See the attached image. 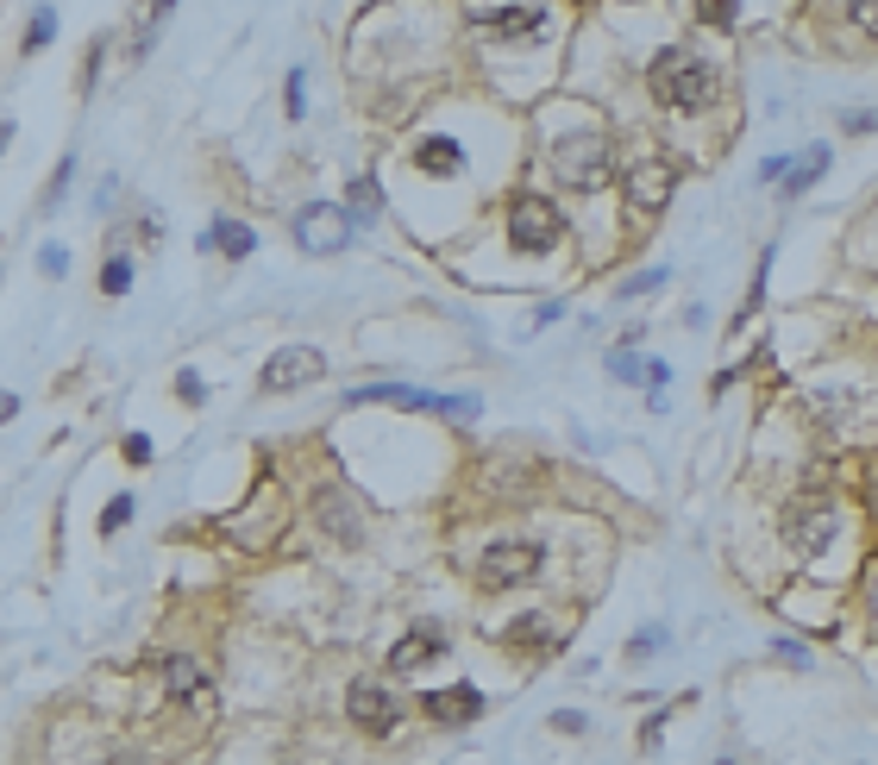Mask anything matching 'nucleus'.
<instances>
[{
	"instance_id": "1",
	"label": "nucleus",
	"mask_w": 878,
	"mask_h": 765,
	"mask_svg": "<svg viewBox=\"0 0 878 765\" xmlns=\"http://www.w3.org/2000/svg\"><path fill=\"white\" fill-rule=\"evenodd\" d=\"M646 88H653V100H659V107H671V114H702L709 100L722 95L716 70H709L697 51H684V44H671V51H659V57H653V70H646Z\"/></svg>"
},
{
	"instance_id": "2",
	"label": "nucleus",
	"mask_w": 878,
	"mask_h": 765,
	"mask_svg": "<svg viewBox=\"0 0 878 765\" xmlns=\"http://www.w3.org/2000/svg\"><path fill=\"white\" fill-rule=\"evenodd\" d=\"M552 170H559L565 189L596 195V189L609 182V138L603 132H565L559 145H552Z\"/></svg>"
},
{
	"instance_id": "3",
	"label": "nucleus",
	"mask_w": 878,
	"mask_h": 765,
	"mask_svg": "<svg viewBox=\"0 0 878 765\" xmlns=\"http://www.w3.org/2000/svg\"><path fill=\"white\" fill-rule=\"evenodd\" d=\"M559 238H565V214L547 195H515V208H508V252L547 257Z\"/></svg>"
},
{
	"instance_id": "4",
	"label": "nucleus",
	"mask_w": 878,
	"mask_h": 765,
	"mask_svg": "<svg viewBox=\"0 0 878 765\" xmlns=\"http://www.w3.org/2000/svg\"><path fill=\"white\" fill-rule=\"evenodd\" d=\"M346 402H351V408H364V402H390V408L446 414V421H470V414H477V402H470V395H433V390H409V383H358Z\"/></svg>"
},
{
	"instance_id": "5",
	"label": "nucleus",
	"mask_w": 878,
	"mask_h": 765,
	"mask_svg": "<svg viewBox=\"0 0 878 765\" xmlns=\"http://www.w3.org/2000/svg\"><path fill=\"white\" fill-rule=\"evenodd\" d=\"M540 565H547V546L540 540H496L477 559V577H484V589H521L540 577Z\"/></svg>"
},
{
	"instance_id": "6",
	"label": "nucleus",
	"mask_w": 878,
	"mask_h": 765,
	"mask_svg": "<svg viewBox=\"0 0 878 765\" xmlns=\"http://www.w3.org/2000/svg\"><path fill=\"white\" fill-rule=\"evenodd\" d=\"M346 238H351V214L346 208H332V201H308V208L295 214V245H302L308 257L346 252Z\"/></svg>"
},
{
	"instance_id": "7",
	"label": "nucleus",
	"mask_w": 878,
	"mask_h": 765,
	"mask_svg": "<svg viewBox=\"0 0 878 765\" xmlns=\"http://www.w3.org/2000/svg\"><path fill=\"white\" fill-rule=\"evenodd\" d=\"M320 376H327V358L314 352V346H283V352L264 364L257 383H264L271 395H283V390H308V383H320Z\"/></svg>"
},
{
	"instance_id": "8",
	"label": "nucleus",
	"mask_w": 878,
	"mask_h": 765,
	"mask_svg": "<svg viewBox=\"0 0 878 765\" xmlns=\"http://www.w3.org/2000/svg\"><path fill=\"white\" fill-rule=\"evenodd\" d=\"M314 521H320V533L346 540V546L364 540V514H358V502H351L346 484H320V496H314Z\"/></svg>"
},
{
	"instance_id": "9",
	"label": "nucleus",
	"mask_w": 878,
	"mask_h": 765,
	"mask_svg": "<svg viewBox=\"0 0 878 765\" xmlns=\"http://www.w3.org/2000/svg\"><path fill=\"white\" fill-rule=\"evenodd\" d=\"M346 715L358 727H371V734H390V727L402 722V709H395L390 684H351L346 690Z\"/></svg>"
},
{
	"instance_id": "10",
	"label": "nucleus",
	"mask_w": 878,
	"mask_h": 765,
	"mask_svg": "<svg viewBox=\"0 0 878 765\" xmlns=\"http://www.w3.org/2000/svg\"><path fill=\"white\" fill-rule=\"evenodd\" d=\"M627 214H665V201H671V170H665V163H634V170H627Z\"/></svg>"
},
{
	"instance_id": "11",
	"label": "nucleus",
	"mask_w": 878,
	"mask_h": 765,
	"mask_svg": "<svg viewBox=\"0 0 878 765\" xmlns=\"http://www.w3.org/2000/svg\"><path fill=\"white\" fill-rule=\"evenodd\" d=\"M427 715L446 727H465L484 715V690L477 684H446V690H427Z\"/></svg>"
},
{
	"instance_id": "12",
	"label": "nucleus",
	"mask_w": 878,
	"mask_h": 765,
	"mask_svg": "<svg viewBox=\"0 0 878 765\" xmlns=\"http://www.w3.org/2000/svg\"><path fill=\"white\" fill-rule=\"evenodd\" d=\"M433 659H446V634L440 628H414L390 647V671H421V666H433Z\"/></svg>"
},
{
	"instance_id": "13",
	"label": "nucleus",
	"mask_w": 878,
	"mask_h": 765,
	"mask_svg": "<svg viewBox=\"0 0 878 765\" xmlns=\"http://www.w3.org/2000/svg\"><path fill=\"white\" fill-rule=\"evenodd\" d=\"M477 32H489V39H503V44H521L540 32V13L533 7H489V13H477Z\"/></svg>"
},
{
	"instance_id": "14",
	"label": "nucleus",
	"mask_w": 878,
	"mask_h": 765,
	"mask_svg": "<svg viewBox=\"0 0 878 765\" xmlns=\"http://www.w3.org/2000/svg\"><path fill=\"white\" fill-rule=\"evenodd\" d=\"M835 509H810V514H791V546L803 552V559H816L828 540H835Z\"/></svg>"
},
{
	"instance_id": "15",
	"label": "nucleus",
	"mask_w": 878,
	"mask_h": 765,
	"mask_svg": "<svg viewBox=\"0 0 878 765\" xmlns=\"http://www.w3.org/2000/svg\"><path fill=\"white\" fill-rule=\"evenodd\" d=\"M414 163H421L427 177H458V170H465V151H458V138L433 132V138H421V145H414Z\"/></svg>"
},
{
	"instance_id": "16",
	"label": "nucleus",
	"mask_w": 878,
	"mask_h": 765,
	"mask_svg": "<svg viewBox=\"0 0 878 765\" xmlns=\"http://www.w3.org/2000/svg\"><path fill=\"white\" fill-rule=\"evenodd\" d=\"M822 170H828V145H810V151H803L797 163H784V201H797V195H810V182L822 177Z\"/></svg>"
},
{
	"instance_id": "17",
	"label": "nucleus",
	"mask_w": 878,
	"mask_h": 765,
	"mask_svg": "<svg viewBox=\"0 0 878 765\" xmlns=\"http://www.w3.org/2000/svg\"><path fill=\"white\" fill-rule=\"evenodd\" d=\"M208 245H214V252H226V257L239 264V257L257 252V233H252V226H239V220H214V226H208Z\"/></svg>"
},
{
	"instance_id": "18",
	"label": "nucleus",
	"mask_w": 878,
	"mask_h": 765,
	"mask_svg": "<svg viewBox=\"0 0 878 765\" xmlns=\"http://www.w3.org/2000/svg\"><path fill=\"white\" fill-rule=\"evenodd\" d=\"M170 13H176V0H138V44H133L138 57L157 44V25L170 20Z\"/></svg>"
},
{
	"instance_id": "19",
	"label": "nucleus",
	"mask_w": 878,
	"mask_h": 765,
	"mask_svg": "<svg viewBox=\"0 0 878 765\" xmlns=\"http://www.w3.org/2000/svg\"><path fill=\"white\" fill-rule=\"evenodd\" d=\"M163 678H170V697H201V666L195 659H163Z\"/></svg>"
},
{
	"instance_id": "20",
	"label": "nucleus",
	"mask_w": 878,
	"mask_h": 765,
	"mask_svg": "<svg viewBox=\"0 0 878 765\" xmlns=\"http://www.w3.org/2000/svg\"><path fill=\"white\" fill-rule=\"evenodd\" d=\"M508 640H515V647H559V640H552L547 634V621H533V615H521V621H508Z\"/></svg>"
},
{
	"instance_id": "21",
	"label": "nucleus",
	"mask_w": 878,
	"mask_h": 765,
	"mask_svg": "<svg viewBox=\"0 0 878 765\" xmlns=\"http://www.w3.org/2000/svg\"><path fill=\"white\" fill-rule=\"evenodd\" d=\"M57 39V13H51V7H39V13H32V25H25V57H32V51H44V44Z\"/></svg>"
},
{
	"instance_id": "22",
	"label": "nucleus",
	"mask_w": 878,
	"mask_h": 765,
	"mask_svg": "<svg viewBox=\"0 0 878 765\" xmlns=\"http://www.w3.org/2000/svg\"><path fill=\"white\" fill-rule=\"evenodd\" d=\"M101 289H107V295L133 289V257H107V264H101Z\"/></svg>"
},
{
	"instance_id": "23",
	"label": "nucleus",
	"mask_w": 878,
	"mask_h": 765,
	"mask_svg": "<svg viewBox=\"0 0 878 765\" xmlns=\"http://www.w3.org/2000/svg\"><path fill=\"white\" fill-rule=\"evenodd\" d=\"M734 13H741V0H697L702 25H734Z\"/></svg>"
},
{
	"instance_id": "24",
	"label": "nucleus",
	"mask_w": 878,
	"mask_h": 765,
	"mask_svg": "<svg viewBox=\"0 0 878 765\" xmlns=\"http://www.w3.org/2000/svg\"><path fill=\"white\" fill-rule=\"evenodd\" d=\"M609 376H622V383H641V376H646V358H634V352H609Z\"/></svg>"
},
{
	"instance_id": "25",
	"label": "nucleus",
	"mask_w": 878,
	"mask_h": 765,
	"mask_svg": "<svg viewBox=\"0 0 878 765\" xmlns=\"http://www.w3.org/2000/svg\"><path fill=\"white\" fill-rule=\"evenodd\" d=\"M351 214H358V220H371V214H377V182H371V177L351 182Z\"/></svg>"
},
{
	"instance_id": "26",
	"label": "nucleus",
	"mask_w": 878,
	"mask_h": 765,
	"mask_svg": "<svg viewBox=\"0 0 878 765\" xmlns=\"http://www.w3.org/2000/svg\"><path fill=\"white\" fill-rule=\"evenodd\" d=\"M665 289V270H641V276H627L622 283V301H634V295H659Z\"/></svg>"
},
{
	"instance_id": "27",
	"label": "nucleus",
	"mask_w": 878,
	"mask_h": 765,
	"mask_svg": "<svg viewBox=\"0 0 878 765\" xmlns=\"http://www.w3.org/2000/svg\"><path fill=\"white\" fill-rule=\"evenodd\" d=\"M126 521H133V496H114V502L101 509V533H119Z\"/></svg>"
},
{
	"instance_id": "28",
	"label": "nucleus",
	"mask_w": 878,
	"mask_h": 765,
	"mask_svg": "<svg viewBox=\"0 0 878 765\" xmlns=\"http://www.w3.org/2000/svg\"><path fill=\"white\" fill-rule=\"evenodd\" d=\"M847 20H854L866 39H878V0H847Z\"/></svg>"
},
{
	"instance_id": "29",
	"label": "nucleus",
	"mask_w": 878,
	"mask_h": 765,
	"mask_svg": "<svg viewBox=\"0 0 878 765\" xmlns=\"http://www.w3.org/2000/svg\"><path fill=\"white\" fill-rule=\"evenodd\" d=\"M70 170H76V158H63V163H57V182L44 189V214H51V208H63V195H70Z\"/></svg>"
},
{
	"instance_id": "30",
	"label": "nucleus",
	"mask_w": 878,
	"mask_h": 765,
	"mask_svg": "<svg viewBox=\"0 0 878 765\" xmlns=\"http://www.w3.org/2000/svg\"><path fill=\"white\" fill-rule=\"evenodd\" d=\"M176 395H182L189 408H201V402H208V383H201L195 371H182V376H176Z\"/></svg>"
},
{
	"instance_id": "31",
	"label": "nucleus",
	"mask_w": 878,
	"mask_h": 765,
	"mask_svg": "<svg viewBox=\"0 0 878 765\" xmlns=\"http://www.w3.org/2000/svg\"><path fill=\"white\" fill-rule=\"evenodd\" d=\"M653 652H665V634H659V628H646L641 640L627 647V659H653Z\"/></svg>"
},
{
	"instance_id": "32",
	"label": "nucleus",
	"mask_w": 878,
	"mask_h": 765,
	"mask_svg": "<svg viewBox=\"0 0 878 765\" xmlns=\"http://www.w3.org/2000/svg\"><path fill=\"white\" fill-rule=\"evenodd\" d=\"M39 264H44V276H63V270H70V252H63V245H44Z\"/></svg>"
},
{
	"instance_id": "33",
	"label": "nucleus",
	"mask_w": 878,
	"mask_h": 765,
	"mask_svg": "<svg viewBox=\"0 0 878 765\" xmlns=\"http://www.w3.org/2000/svg\"><path fill=\"white\" fill-rule=\"evenodd\" d=\"M552 727H559V734H584V715H578V709H552Z\"/></svg>"
},
{
	"instance_id": "34",
	"label": "nucleus",
	"mask_w": 878,
	"mask_h": 765,
	"mask_svg": "<svg viewBox=\"0 0 878 765\" xmlns=\"http://www.w3.org/2000/svg\"><path fill=\"white\" fill-rule=\"evenodd\" d=\"M126 458H133V465H151L157 451H151V439H145V433H133V439H126Z\"/></svg>"
},
{
	"instance_id": "35",
	"label": "nucleus",
	"mask_w": 878,
	"mask_h": 765,
	"mask_svg": "<svg viewBox=\"0 0 878 765\" xmlns=\"http://www.w3.org/2000/svg\"><path fill=\"white\" fill-rule=\"evenodd\" d=\"M840 126H847V132H878V119L859 114V107H854V114H840Z\"/></svg>"
},
{
	"instance_id": "36",
	"label": "nucleus",
	"mask_w": 878,
	"mask_h": 765,
	"mask_svg": "<svg viewBox=\"0 0 878 765\" xmlns=\"http://www.w3.org/2000/svg\"><path fill=\"white\" fill-rule=\"evenodd\" d=\"M13 414H20V395H7V390H0V427H7Z\"/></svg>"
},
{
	"instance_id": "37",
	"label": "nucleus",
	"mask_w": 878,
	"mask_h": 765,
	"mask_svg": "<svg viewBox=\"0 0 878 765\" xmlns=\"http://www.w3.org/2000/svg\"><path fill=\"white\" fill-rule=\"evenodd\" d=\"M7 145H13V126H0V158H7Z\"/></svg>"
}]
</instances>
